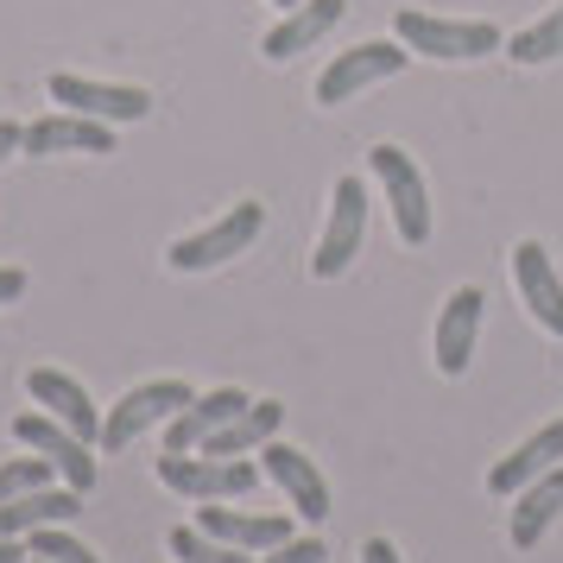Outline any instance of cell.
Wrapping results in <instances>:
<instances>
[{
	"label": "cell",
	"mask_w": 563,
	"mask_h": 563,
	"mask_svg": "<svg viewBox=\"0 0 563 563\" xmlns=\"http://www.w3.org/2000/svg\"><path fill=\"white\" fill-rule=\"evenodd\" d=\"M158 482L184 494V500H247L260 487V462L247 456H209V450H165L158 456Z\"/></svg>",
	"instance_id": "6da1fadb"
},
{
	"label": "cell",
	"mask_w": 563,
	"mask_h": 563,
	"mask_svg": "<svg viewBox=\"0 0 563 563\" xmlns=\"http://www.w3.org/2000/svg\"><path fill=\"white\" fill-rule=\"evenodd\" d=\"M399 45L411 57H437V64H468V57L500 52V26L494 20H437V13H399L393 20Z\"/></svg>",
	"instance_id": "7a4b0ae2"
},
{
	"label": "cell",
	"mask_w": 563,
	"mask_h": 563,
	"mask_svg": "<svg viewBox=\"0 0 563 563\" xmlns=\"http://www.w3.org/2000/svg\"><path fill=\"white\" fill-rule=\"evenodd\" d=\"M260 229H266V203H234L229 216H216L209 229L184 234V241H172V273H209V266H229L234 254H247L260 241Z\"/></svg>",
	"instance_id": "3957f363"
},
{
	"label": "cell",
	"mask_w": 563,
	"mask_h": 563,
	"mask_svg": "<svg viewBox=\"0 0 563 563\" xmlns=\"http://www.w3.org/2000/svg\"><path fill=\"white\" fill-rule=\"evenodd\" d=\"M367 165H374V184L386 190V209H393L399 241H406V247H424V241H431V190H424V178H418L411 153H399V146L386 140V146L367 153Z\"/></svg>",
	"instance_id": "277c9868"
},
{
	"label": "cell",
	"mask_w": 563,
	"mask_h": 563,
	"mask_svg": "<svg viewBox=\"0 0 563 563\" xmlns=\"http://www.w3.org/2000/svg\"><path fill=\"white\" fill-rule=\"evenodd\" d=\"M190 399H197V393H190L184 380H146V386H133V393H121V399L102 411V450L140 443L153 424H172Z\"/></svg>",
	"instance_id": "5b68a950"
},
{
	"label": "cell",
	"mask_w": 563,
	"mask_h": 563,
	"mask_svg": "<svg viewBox=\"0 0 563 563\" xmlns=\"http://www.w3.org/2000/svg\"><path fill=\"white\" fill-rule=\"evenodd\" d=\"M361 234H367V184L335 178L330 184V222H323V234H317L310 273H317V279H342L349 260L361 254Z\"/></svg>",
	"instance_id": "8992f818"
},
{
	"label": "cell",
	"mask_w": 563,
	"mask_h": 563,
	"mask_svg": "<svg viewBox=\"0 0 563 563\" xmlns=\"http://www.w3.org/2000/svg\"><path fill=\"white\" fill-rule=\"evenodd\" d=\"M406 57H411V52L399 45V38H374V45H355V52L330 57V70L317 77V102H323V108L355 102L361 89H374V82L399 77V70H406Z\"/></svg>",
	"instance_id": "52a82bcc"
},
{
	"label": "cell",
	"mask_w": 563,
	"mask_h": 563,
	"mask_svg": "<svg viewBox=\"0 0 563 563\" xmlns=\"http://www.w3.org/2000/svg\"><path fill=\"white\" fill-rule=\"evenodd\" d=\"M13 437L52 462L57 482L82 487V494L96 487V450H89V437H77L70 424H57L52 411H20V418H13Z\"/></svg>",
	"instance_id": "ba28073f"
},
{
	"label": "cell",
	"mask_w": 563,
	"mask_h": 563,
	"mask_svg": "<svg viewBox=\"0 0 563 563\" xmlns=\"http://www.w3.org/2000/svg\"><path fill=\"white\" fill-rule=\"evenodd\" d=\"M45 89H52V102H57V108L96 114V121H108V128H121V121H146V114H153V96H146L140 82H89V77H70V70H57Z\"/></svg>",
	"instance_id": "9c48e42d"
},
{
	"label": "cell",
	"mask_w": 563,
	"mask_h": 563,
	"mask_svg": "<svg viewBox=\"0 0 563 563\" xmlns=\"http://www.w3.org/2000/svg\"><path fill=\"white\" fill-rule=\"evenodd\" d=\"M260 475H266V482H279V494L298 507L305 526H323V519H330V482L317 475V462H310L305 450H291V443L273 437V443L260 450Z\"/></svg>",
	"instance_id": "30bf717a"
},
{
	"label": "cell",
	"mask_w": 563,
	"mask_h": 563,
	"mask_svg": "<svg viewBox=\"0 0 563 563\" xmlns=\"http://www.w3.org/2000/svg\"><path fill=\"white\" fill-rule=\"evenodd\" d=\"M482 291L475 285H456L450 291V305L437 310V342H431V361L443 380H456L468 374V361H475V335H482Z\"/></svg>",
	"instance_id": "8fae6325"
},
{
	"label": "cell",
	"mask_w": 563,
	"mask_h": 563,
	"mask_svg": "<svg viewBox=\"0 0 563 563\" xmlns=\"http://www.w3.org/2000/svg\"><path fill=\"white\" fill-rule=\"evenodd\" d=\"M342 13H349V0H298L291 13H285L279 26L260 38V57H273V64H291L298 52H310L317 38H330L342 26Z\"/></svg>",
	"instance_id": "7c38bea8"
},
{
	"label": "cell",
	"mask_w": 563,
	"mask_h": 563,
	"mask_svg": "<svg viewBox=\"0 0 563 563\" xmlns=\"http://www.w3.org/2000/svg\"><path fill=\"white\" fill-rule=\"evenodd\" d=\"M558 462H563V418H551L544 431H532L512 456H500L494 468H487V494H494V500H512L519 487L538 482V475H551Z\"/></svg>",
	"instance_id": "4fadbf2b"
},
{
	"label": "cell",
	"mask_w": 563,
	"mask_h": 563,
	"mask_svg": "<svg viewBox=\"0 0 563 563\" xmlns=\"http://www.w3.org/2000/svg\"><path fill=\"white\" fill-rule=\"evenodd\" d=\"M20 153L45 158V153H114V128L96 121V114H77V108H57L45 121L26 128V146Z\"/></svg>",
	"instance_id": "5bb4252c"
},
{
	"label": "cell",
	"mask_w": 563,
	"mask_h": 563,
	"mask_svg": "<svg viewBox=\"0 0 563 563\" xmlns=\"http://www.w3.org/2000/svg\"><path fill=\"white\" fill-rule=\"evenodd\" d=\"M247 406H254V399H247L241 386H216V393H197V399H190V406H184L172 424H165V450H178V456H184V450H203L209 437L222 431L229 418H241Z\"/></svg>",
	"instance_id": "9a60e30c"
},
{
	"label": "cell",
	"mask_w": 563,
	"mask_h": 563,
	"mask_svg": "<svg viewBox=\"0 0 563 563\" xmlns=\"http://www.w3.org/2000/svg\"><path fill=\"white\" fill-rule=\"evenodd\" d=\"M82 487L70 482H52V487H32V494H20V500H7L0 507V538H32V532H45V526H70L82 512Z\"/></svg>",
	"instance_id": "2e32d148"
},
{
	"label": "cell",
	"mask_w": 563,
	"mask_h": 563,
	"mask_svg": "<svg viewBox=\"0 0 563 563\" xmlns=\"http://www.w3.org/2000/svg\"><path fill=\"white\" fill-rule=\"evenodd\" d=\"M26 393H32L45 411H52L57 424H70L77 437L102 443V411H96V399L82 393V380H70L64 367H32V374H26Z\"/></svg>",
	"instance_id": "e0dca14e"
},
{
	"label": "cell",
	"mask_w": 563,
	"mask_h": 563,
	"mask_svg": "<svg viewBox=\"0 0 563 563\" xmlns=\"http://www.w3.org/2000/svg\"><path fill=\"white\" fill-rule=\"evenodd\" d=\"M197 526H203L209 538L234 544V551H254V558L291 538V519H285V512H241V507H229V500H209V507L197 512Z\"/></svg>",
	"instance_id": "ac0fdd59"
},
{
	"label": "cell",
	"mask_w": 563,
	"mask_h": 563,
	"mask_svg": "<svg viewBox=\"0 0 563 563\" xmlns=\"http://www.w3.org/2000/svg\"><path fill=\"white\" fill-rule=\"evenodd\" d=\"M512 279H519L526 310L551 335H563V279H558V266H551V254H544V241H519L512 247Z\"/></svg>",
	"instance_id": "d6986e66"
},
{
	"label": "cell",
	"mask_w": 563,
	"mask_h": 563,
	"mask_svg": "<svg viewBox=\"0 0 563 563\" xmlns=\"http://www.w3.org/2000/svg\"><path fill=\"white\" fill-rule=\"evenodd\" d=\"M512 500H519V507H512V544H519V551H538L544 532L563 519V462L551 468V475L526 482Z\"/></svg>",
	"instance_id": "ffe728a7"
},
{
	"label": "cell",
	"mask_w": 563,
	"mask_h": 563,
	"mask_svg": "<svg viewBox=\"0 0 563 563\" xmlns=\"http://www.w3.org/2000/svg\"><path fill=\"white\" fill-rule=\"evenodd\" d=\"M279 431H285V406H279V399H254L241 418H229L222 431L209 437L203 450H209V456H247V450H266Z\"/></svg>",
	"instance_id": "44dd1931"
},
{
	"label": "cell",
	"mask_w": 563,
	"mask_h": 563,
	"mask_svg": "<svg viewBox=\"0 0 563 563\" xmlns=\"http://www.w3.org/2000/svg\"><path fill=\"white\" fill-rule=\"evenodd\" d=\"M507 57H512V64H551V57H563V0L544 13V20H538V26L512 32Z\"/></svg>",
	"instance_id": "7402d4cb"
},
{
	"label": "cell",
	"mask_w": 563,
	"mask_h": 563,
	"mask_svg": "<svg viewBox=\"0 0 563 563\" xmlns=\"http://www.w3.org/2000/svg\"><path fill=\"white\" fill-rule=\"evenodd\" d=\"M165 544H172V558H184V563H254V551H234L222 538H209L203 526H178Z\"/></svg>",
	"instance_id": "603a6c76"
},
{
	"label": "cell",
	"mask_w": 563,
	"mask_h": 563,
	"mask_svg": "<svg viewBox=\"0 0 563 563\" xmlns=\"http://www.w3.org/2000/svg\"><path fill=\"white\" fill-rule=\"evenodd\" d=\"M57 482V468L38 450L32 456H13V462H0V507L7 500H20V494H32V487H52Z\"/></svg>",
	"instance_id": "cb8c5ba5"
},
{
	"label": "cell",
	"mask_w": 563,
	"mask_h": 563,
	"mask_svg": "<svg viewBox=\"0 0 563 563\" xmlns=\"http://www.w3.org/2000/svg\"><path fill=\"white\" fill-rule=\"evenodd\" d=\"M26 551H32V558H45V563H96V551H89L82 538H70L64 526H45V532H32V538H26Z\"/></svg>",
	"instance_id": "d4e9b609"
},
{
	"label": "cell",
	"mask_w": 563,
	"mask_h": 563,
	"mask_svg": "<svg viewBox=\"0 0 563 563\" xmlns=\"http://www.w3.org/2000/svg\"><path fill=\"white\" fill-rule=\"evenodd\" d=\"M330 551H323V538H285V544H273V551H260L254 563H323Z\"/></svg>",
	"instance_id": "484cf974"
},
{
	"label": "cell",
	"mask_w": 563,
	"mask_h": 563,
	"mask_svg": "<svg viewBox=\"0 0 563 563\" xmlns=\"http://www.w3.org/2000/svg\"><path fill=\"white\" fill-rule=\"evenodd\" d=\"M361 563H399V544L393 538H367L361 544Z\"/></svg>",
	"instance_id": "4316f807"
},
{
	"label": "cell",
	"mask_w": 563,
	"mask_h": 563,
	"mask_svg": "<svg viewBox=\"0 0 563 563\" xmlns=\"http://www.w3.org/2000/svg\"><path fill=\"white\" fill-rule=\"evenodd\" d=\"M13 298H26V273L20 266H0V305H13Z\"/></svg>",
	"instance_id": "83f0119b"
},
{
	"label": "cell",
	"mask_w": 563,
	"mask_h": 563,
	"mask_svg": "<svg viewBox=\"0 0 563 563\" xmlns=\"http://www.w3.org/2000/svg\"><path fill=\"white\" fill-rule=\"evenodd\" d=\"M20 146H26V128H20V121H0V165L20 153Z\"/></svg>",
	"instance_id": "f1b7e54d"
},
{
	"label": "cell",
	"mask_w": 563,
	"mask_h": 563,
	"mask_svg": "<svg viewBox=\"0 0 563 563\" xmlns=\"http://www.w3.org/2000/svg\"><path fill=\"white\" fill-rule=\"evenodd\" d=\"M32 551H26V538H0V563H26Z\"/></svg>",
	"instance_id": "f546056e"
},
{
	"label": "cell",
	"mask_w": 563,
	"mask_h": 563,
	"mask_svg": "<svg viewBox=\"0 0 563 563\" xmlns=\"http://www.w3.org/2000/svg\"><path fill=\"white\" fill-rule=\"evenodd\" d=\"M273 7H285V13H291V7H298V0H273Z\"/></svg>",
	"instance_id": "4dcf8cb0"
},
{
	"label": "cell",
	"mask_w": 563,
	"mask_h": 563,
	"mask_svg": "<svg viewBox=\"0 0 563 563\" xmlns=\"http://www.w3.org/2000/svg\"><path fill=\"white\" fill-rule=\"evenodd\" d=\"M26 563H45V558H26Z\"/></svg>",
	"instance_id": "1f68e13d"
}]
</instances>
